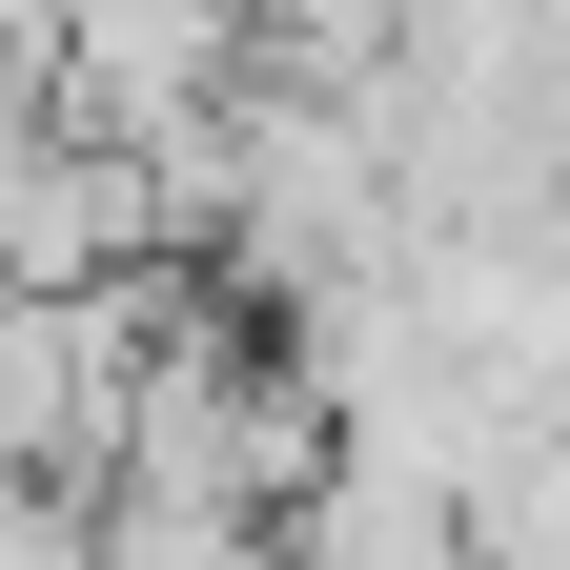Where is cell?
Returning <instances> with one entry per match:
<instances>
[{
	"instance_id": "1",
	"label": "cell",
	"mask_w": 570,
	"mask_h": 570,
	"mask_svg": "<svg viewBox=\"0 0 570 570\" xmlns=\"http://www.w3.org/2000/svg\"><path fill=\"white\" fill-rule=\"evenodd\" d=\"M469 570H570V407H510V449L469 469Z\"/></svg>"
}]
</instances>
